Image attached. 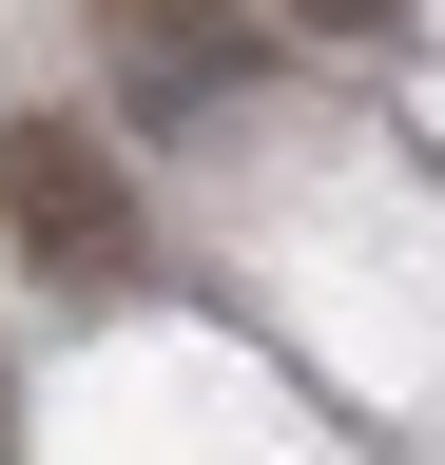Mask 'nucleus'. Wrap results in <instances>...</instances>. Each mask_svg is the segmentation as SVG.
Masks as SVG:
<instances>
[{
    "instance_id": "nucleus-2",
    "label": "nucleus",
    "mask_w": 445,
    "mask_h": 465,
    "mask_svg": "<svg viewBox=\"0 0 445 465\" xmlns=\"http://www.w3.org/2000/svg\"><path fill=\"white\" fill-rule=\"evenodd\" d=\"M78 20H97V58H117V97H155V116H213L271 39H291L271 0H78Z\"/></svg>"
},
{
    "instance_id": "nucleus-4",
    "label": "nucleus",
    "mask_w": 445,
    "mask_h": 465,
    "mask_svg": "<svg viewBox=\"0 0 445 465\" xmlns=\"http://www.w3.org/2000/svg\"><path fill=\"white\" fill-rule=\"evenodd\" d=\"M0 407H20V388H0Z\"/></svg>"
},
{
    "instance_id": "nucleus-1",
    "label": "nucleus",
    "mask_w": 445,
    "mask_h": 465,
    "mask_svg": "<svg viewBox=\"0 0 445 465\" xmlns=\"http://www.w3.org/2000/svg\"><path fill=\"white\" fill-rule=\"evenodd\" d=\"M0 232H20L39 272H78V291H117L155 252V213H136V174L97 116H0Z\"/></svg>"
},
{
    "instance_id": "nucleus-3",
    "label": "nucleus",
    "mask_w": 445,
    "mask_h": 465,
    "mask_svg": "<svg viewBox=\"0 0 445 465\" xmlns=\"http://www.w3.org/2000/svg\"><path fill=\"white\" fill-rule=\"evenodd\" d=\"M271 20H291V39H387L407 0H271Z\"/></svg>"
}]
</instances>
